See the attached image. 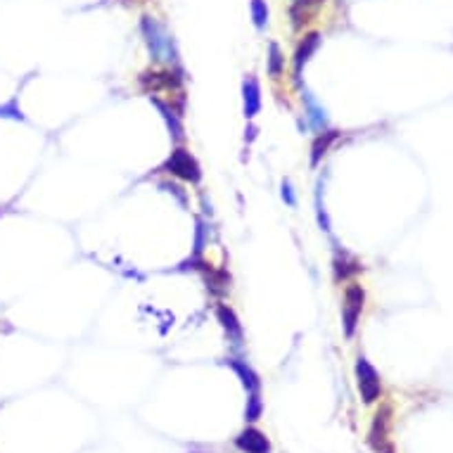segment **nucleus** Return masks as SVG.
Returning a JSON list of instances; mask_svg holds the SVG:
<instances>
[{
	"mask_svg": "<svg viewBox=\"0 0 453 453\" xmlns=\"http://www.w3.org/2000/svg\"><path fill=\"white\" fill-rule=\"evenodd\" d=\"M140 34H143V41H145L152 62H167V65H176V57H178V52H176V43H173L171 36H169V31L164 29L157 19L150 17V14H143L140 17Z\"/></svg>",
	"mask_w": 453,
	"mask_h": 453,
	"instance_id": "obj_1",
	"label": "nucleus"
},
{
	"mask_svg": "<svg viewBox=\"0 0 453 453\" xmlns=\"http://www.w3.org/2000/svg\"><path fill=\"white\" fill-rule=\"evenodd\" d=\"M162 171L176 176V178L185 180V183L197 185L202 180V167L200 162L190 154V150L185 147H176V150L169 154V159L162 164Z\"/></svg>",
	"mask_w": 453,
	"mask_h": 453,
	"instance_id": "obj_2",
	"label": "nucleus"
},
{
	"mask_svg": "<svg viewBox=\"0 0 453 453\" xmlns=\"http://www.w3.org/2000/svg\"><path fill=\"white\" fill-rule=\"evenodd\" d=\"M364 304H366V292L361 285L351 282L344 290V302H342V330L344 337L351 339L356 335V328H359L361 313H364Z\"/></svg>",
	"mask_w": 453,
	"mask_h": 453,
	"instance_id": "obj_3",
	"label": "nucleus"
},
{
	"mask_svg": "<svg viewBox=\"0 0 453 453\" xmlns=\"http://www.w3.org/2000/svg\"><path fill=\"white\" fill-rule=\"evenodd\" d=\"M356 385H359V392H361V399L364 403H375L382 394V380H380V372L372 368L370 361L366 356H359L356 359Z\"/></svg>",
	"mask_w": 453,
	"mask_h": 453,
	"instance_id": "obj_4",
	"label": "nucleus"
},
{
	"mask_svg": "<svg viewBox=\"0 0 453 453\" xmlns=\"http://www.w3.org/2000/svg\"><path fill=\"white\" fill-rule=\"evenodd\" d=\"M216 321L221 323L223 333L228 337V344L233 346L235 351H240L244 346V330H242V323H240L238 313L233 311L228 304H218L216 306Z\"/></svg>",
	"mask_w": 453,
	"mask_h": 453,
	"instance_id": "obj_5",
	"label": "nucleus"
},
{
	"mask_svg": "<svg viewBox=\"0 0 453 453\" xmlns=\"http://www.w3.org/2000/svg\"><path fill=\"white\" fill-rule=\"evenodd\" d=\"M302 105H304V114H306V124L311 126L316 133L328 131L330 129V116L328 109L323 107L316 100V95L308 93V90H302Z\"/></svg>",
	"mask_w": 453,
	"mask_h": 453,
	"instance_id": "obj_6",
	"label": "nucleus"
},
{
	"mask_svg": "<svg viewBox=\"0 0 453 453\" xmlns=\"http://www.w3.org/2000/svg\"><path fill=\"white\" fill-rule=\"evenodd\" d=\"M321 41H323V36L318 34V31H311V34H304V39L299 41V43H297L295 57H292L297 81L302 78V72H304V67L308 65V60H311V57L316 55L318 48H321Z\"/></svg>",
	"mask_w": 453,
	"mask_h": 453,
	"instance_id": "obj_7",
	"label": "nucleus"
},
{
	"mask_svg": "<svg viewBox=\"0 0 453 453\" xmlns=\"http://www.w3.org/2000/svg\"><path fill=\"white\" fill-rule=\"evenodd\" d=\"M226 366L240 377L247 397H257V394H261V377L257 375V370H254L247 361L238 359V356H231V359H226Z\"/></svg>",
	"mask_w": 453,
	"mask_h": 453,
	"instance_id": "obj_8",
	"label": "nucleus"
},
{
	"mask_svg": "<svg viewBox=\"0 0 453 453\" xmlns=\"http://www.w3.org/2000/svg\"><path fill=\"white\" fill-rule=\"evenodd\" d=\"M235 446L242 453H271V441L257 428H247L235 436Z\"/></svg>",
	"mask_w": 453,
	"mask_h": 453,
	"instance_id": "obj_9",
	"label": "nucleus"
},
{
	"mask_svg": "<svg viewBox=\"0 0 453 453\" xmlns=\"http://www.w3.org/2000/svg\"><path fill=\"white\" fill-rule=\"evenodd\" d=\"M325 0H292L290 5V19H292V29L302 31L304 24H308L313 17L318 14V10L323 8Z\"/></svg>",
	"mask_w": 453,
	"mask_h": 453,
	"instance_id": "obj_10",
	"label": "nucleus"
},
{
	"mask_svg": "<svg viewBox=\"0 0 453 453\" xmlns=\"http://www.w3.org/2000/svg\"><path fill=\"white\" fill-rule=\"evenodd\" d=\"M261 109V86L257 78L249 74L242 81V112L244 119H254Z\"/></svg>",
	"mask_w": 453,
	"mask_h": 453,
	"instance_id": "obj_11",
	"label": "nucleus"
},
{
	"mask_svg": "<svg viewBox=\"0 0 453 453\" xmlns=\"http://www.w3.org/2000/svg\"><path fill=\"white\" fill-rule=\"evenodd\" d=\"M333 271H335V280H349L354 278L356 273H361L364 271V266L359 264L354 257H351L349 252H344V249L335 247V257H333Z\"/></svg>",
	"mask_w": 453,
	"mask_h": 453,
	"instance_id": "obj_12",
	"label": "nucleus"
},
{
	"mask_svg": "<svg viewBox=\"0 0 453 453\" xmlns=\"http://www.w3.org/2000/svg\"><path fill=\"white\" fill-rule=\"evenodd\" d=\"M140 86L147 88V90L180 88V74L178 72H145L140 76Z\"/></svg>",
	"mask_w": 453,
	"mask_h": 453,
	"instance_id": "obj_13",
	"label": "nucleus"
},
{
	"mask_svg": "<svg viewBox=\"0 0 453 453\" xmlns=\"http://www.w3.org/2000/svg\"><path fill=\"white\" fill-rule=\"evenodd\" d=\"M152 105L154 107L159 109V114H162V119L167 121V126H169V133H171V138L176 143H180L183 140V121H180V114H176L173 112V107L169 103H164V100H159V98H154L152 95Z\"/></svg>",
	"mask_w": 453,
	"mask_h": 453,
	"instance_id": "obj_14",
	"label": "nucleus"
},
{
	"mask_svg": "<svg viewBox=\"0 0 453 453\" xmlns=\"http://www.w3.org/2000/svg\"><path fill=\"white\" fill-rule=\"evenodd\" d=\"M337 138H339V131H333V129L318 133L316 140H313V145H311V167L313 169L323 162V157L330 152V147H333V143L337 140Z\"/></svg>",
	"mask_w": 453,
	"mask_h": 453,
	"instance_id": "obj_15",
	"label": "nucleus"
},
{
	"mask_svg": "<svg viewBox=\"0 0 453 453\" xmlns=\"http://www.w3.org/2000/svg\"><path fill=\"white\" fill-rule=\"evenodd\" d=\"M389 415H392V410H389L387 406L375 413V420H372V428H370V446L372 449H380V446L385 444V436H387V430H389Z\"/></svg>",
	"mask_w": 453,
	"mask_h": 453,
	"instance_id": "obj_16",
	"label": "nucleus"
},
{
	"mask_svg": "<svg viewBox=\"0 0 453 453\" xmlns=\"http://www.w3.org/2000/svg\"><path fill=\"white\" fill-rule=\"evenodd\" d=\"M266 69H268L271 78H280L285 74V55H282L278 43H268V60H266Z\"/></svg>",
	"mask_w": 453,
	"mask_h": 453,
	"instance_id": "obj_17",
	"label": "nucleus"
},
{
	"mask_svg": "<svg viewBox=\"0 0 453 453\" xmlns=\"http://www.w3.org/2000/svg\"><path fill=\"white\" fill-rule=\"evenodd\" d=\"M228 282H231V278H228L226 275V271H211L209 268V275H207V287H209L211 292H214V295H226L228 292Z\"/></svg>",
	"mask_w": 453,
	"mask_h": 453,
	"instance_id": "obj_18",
	"label": "nucleus"
},
{
	"mask_svg": "<svg viewBox=\"0 0 453 453\" xmlns=\"http://www.w3.org/2000/svg\"><path fill=\"white\" fill-rule=\"evenodd\" d=\"M249 12H252V22L259 31H264L268 26V5H266V0H252Z\"/></svg>",
	"mask_w": 453,
	"mask_h": 453,
	"instance_id": "obj_19",
	"label": "nucleus"
},
{
	"mask_svg": "<svg viewBox=\"0 0 453 453\" xmlns=\"http://www.w3.org/2000/svg\"><path fill=\"white\" fill-rule=\"evenodd\" d=\"M321 188H323V180H318V185H316V218H318V226H321V231L330 233V216H328V211H325L323 197H321Z\"/></svg>",
	"mask_w": 453,
	"mask_h": 453,
	"instance_id": "obj_20",
	"label": "nucleus"
},
{
	"mask_svg": "<svg viewBox=\"0 0 453 453\" xmlns=\"http://www.w3.org/2000/svg\"><path fill=\"white\" fill-rule=\"evenodd\" d=\"M264 413V401H261V394L257 397H247V408H244V420L247 423H257Z\"/></svg>",
	"mask_w": 453,
	"mask_h": 453,
	"instance_id": "obj_21",
	"label": "nucleus"
},
{
	"mask_svg": "<svg viewBox=\"0 0 453 453\" xmlns=\"http://www.w3.org/2000/svg\"><path fill=\"white\" fill-rule=\"evenodd\" d=\"M0 116L3 119H12V121H24L26 116L22 114V107H19V100L12 98L10 103L0 105Z\"/></svg>",
	"mask_w": 453,
	"mask_h": 453,
	"instance_id": "obj_22",
	"label": "nucleus"
},
{
	"mask_svg": "<svg viewBox=\"0 0 453 453\" xmlns=\"http://www.w3.org/2000/svg\"><path fill=\"white\" fill-rule=\"evenodd\" d=\"M207 247V228H204V221L197 218V231H195V249H193V259H200L202 252Z\"/></svg>",
	"mask_w": 453,
	"mask_h": 453,
	"instance_id": "obj_23",
	"label": "nucleus"
},
{
	"mask_svg": "<svg viewBox=\"0 0 453 453\" xmlns=\"http://www.w3.org/2000/svg\"><path fill=\"white\" fill-rule=\"evenodd\" d=\"M280 197H282V202H285L287 207H297V195H295V188H292L290 180H282Z\"/></svg>",
	"mask_w": 453,
	"mask_h": 453,
	"instance_id": "obj_24",
	"label": "nucleus"
},
{
	"mask_svg": "<svg viewBox=\"0 0 453 453\" xmlns=\"http://www.w3.org/2000/svg\"><path fill=\"white\" fill-rule=\"evenodd\" d=\"M159 188H164V190H167V193L176 195V197H178V202H180V204L185 207V195L180 193V188H178V185H176V183H162V185H159Z\"/></svg>",
	"mask_w": 453,
	"mask_h": 453,
	"instance_id": "obj_25",
	"label": "nucleus"
},
{
	"mask_svg": "<svg viewBox=\"0 0 453 453\" xmlns=\"http://www.w3.org/2000/svg\"><path fill=\"white\" fill-rule=\"evenodd\" d=\"M247 133H249V136H244V138H247V140H254V136H257V129H254V126H249Z\"/></svg>",
	"mask_w": 453,
	"mask_h": 453,
	"instance_id": "obj_26",
	"label": "nucleus"
},
{
	"mask_svg": "<svg viewBox=\"0 0 453 453\" xmlns=\"http://www.w3.org/2000/svg\"><path fill=\"white\" fill-rule=\"evenodd\" d=\"M385 453H394V451H392V449H387V451H385Z\"/></svg>",
	"mask_w": 453,
	"mask_h": 453,
	"instance_id": "obj_27",
	"label": "nucleus"
},
{
	"mask_svg": "<svg viewBox=\"0 0 453 453\" xmlns=\"http://www.w3.org/2000/svg\"><path fill=\"white\" fill-rule=\"evenodd\" d=\"M124 3H129V0H124Z\"/></svg>",
	"mask_w": 453,
	"mask_h": 453,
	"instance_id": "obj_28",
	"label": "nucleus"
}]
</instances>
